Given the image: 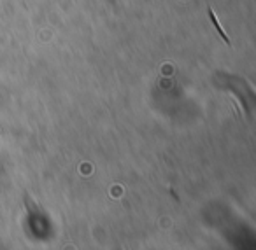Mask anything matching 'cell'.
<instances>
[{
    "label": "cell",
    "instance_id": "6da1fadb",
    "mask_svg": "<svg viewBox=\"0 0 256 250\" xmlns=\"http://www.w3.org/2000/svg\"><path fill=\"white\" fill-rule=\"evenodd\" d=\"M209 11H210V9H209ZM210 18H212V21H214V25H216V28L220 30V33H221V35H223V40H224V42L228 44V46H230V40H228V37L224 35V32H223V30H221L220 23H218V19H216V16H214V12H212V11H210Z\"/></svg>",
    "mask_w": 256,
    "mask_h": 250
}]
</instances>
